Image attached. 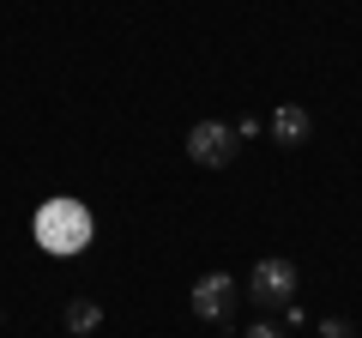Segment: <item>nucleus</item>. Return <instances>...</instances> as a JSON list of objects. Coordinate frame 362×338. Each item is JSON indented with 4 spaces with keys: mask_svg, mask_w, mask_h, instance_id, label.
Here are the masks:
<instances>
[{
    "mask_svg": "<svg viewBox=\"0 0 362 338\" xmlns=\"http://www.w3.org/2000/svg\"><path fill=\"white\" fill-rule=\"evenodd\" d=\"M296 290H302V272H296V260H254V278H247V290L242 296H254L259 308H284V302H296Z\"/></svg>",
    "mask_w": 362,
    "mask_h": 338,
    "instance_id": "f257e3e1",
    "label": "nucleus"
},
{
    "mask_svg": "<svg viewBox=\"0 0 362 338\" xmlns=\"http://www.w3.org/2000/svg\"><path fill=\"white\" fill-rule=\"evenodd\" d=\"M235 151H242V139H235L223 121H194V127H187V157H194L199 169H223V163H235Z\"/></svg>",
    "mask_w": 362,
    "mask_h": 338,
    "instance_id": "f03ea898",
    "label": "nucleus"
},
{
    "mask_svg": "<svg viewBox=\"0 0 362 338\" xmlns=\"http://www.w3.org/2000/svg\"><path fill=\"white\" fill-rule=\"evenodd\" d=\"M235 302H242V284H235L230 272H206V278L194 284V314H199L206 326H223V320L235 314Z\"/></svg>",
    "mask_w": 362,
    "mask_h": 338,
    "instance_id": "7ed1b4c3",
    "label": "nucleus"
},
{
    "mask_svg": "<svg viewBox=\"0 0 362 338\" xmlns=\"http://www.w3.org/2000/svg\"><path fill=\"white\" fill-rule=\"evenodd\" d=\"M90 235V218L78 206H49L42 211V247H54V254H78Z\"/></svg>",
    "mask_w": 362,
    "mask_h": 338,
    "instance_id": "20e7f679",
    "label": "nucleus"
},
{
    "mask_svg": "<svg viewBox=\"0 0 362 338\" xmlns=\"http://www.w3.org/2000/svg\"><path fill=\"white\" fill-rule=\"evenodd\" d=\"M266 127H272V139H278V145H302V139H308V133H314V121H308V109L284 103V109H278V115L266 121Z\"/></svg>",
    "mask_w": 362,
    "mask_h": 338,
    "instance_id": "39448f33",
    "label": "nucleus"
},
{
    "mask_svg": "<svg viewBox=\"0 0 362 338\" xmlns=\"http://www.w3.org/2000/svg\"><path fill=\"white\" fill-rule=\"evenodd\" d=\"M61 326H66V338H90L97 326H103V308H97L90 296H73V302L61 308Z\"/></svg>",
    "mask_w": 362,
    "mask_h": 338,
    "instance_id": "423d86ee",
    "label": "nucleus"
},
{
    "mask_svg": "<svg viewBox=\"0 0 362 338\" xmlns=\"http://www.w3.org/2000/svg\"><path fill=\"white\" fill-rule=\"evenodd\" d=\"M320 338H356V332H350V320H320Z\"/></svg>",
    "mask_w": 362,
    "mask_h": 338,
    "instance_id": "0eeeda50",
    "label": "nucleus"
},
{
    "mask_svg": "<svg viewBox=\"0 0 362 338\" xmlns=\"http://www.w3.org/2000/svg\"><path fill=\"white\" fill-rule=\"evenodd\" d=\"M247 338H284V326H266V320H254V326H247Z\"/></svg>",
    "mask_w": 362,
    "mask_h": 338,
    "instance_id": "6e6552de",
    "label": "nucleus"
},
{
    "mask_svg": "<svg viewBox=\"0 0 362 338\" xmlns=\"http://www.w3.org/2000/svg\"><path fill=\"white\" fill-rule=\"evenodd\" d=\"M0 320H6V314H0Z\"/></svg>",
    "mask_w": 362,
    "mask_h": 338,
    "instance_id": "1a4fd4ad",
    "label": "nucleus"
}]
</instances>
